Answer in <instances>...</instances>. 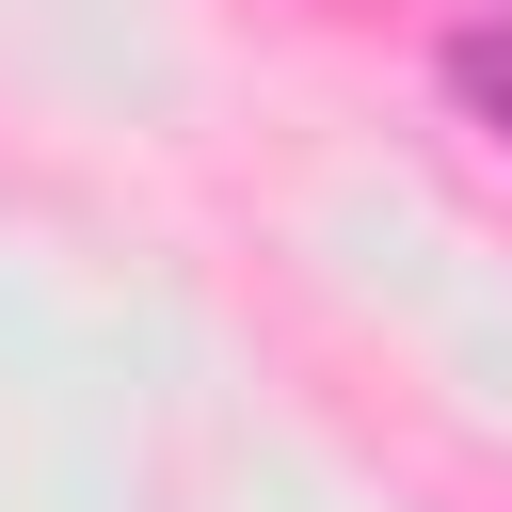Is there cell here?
I'll use <instances>...</instances> for the list:
<instances>
[{
    "mask_svg": "<svg viewBox=\"0 0 512 512\" xmlns=\"http://www.w3.org/2000/svg\"><path fill=\"white\" fill-rule=\"evenodd\" d=\"M448 80H464V96L512 128V32H464V48H448Z\"/></svg>",
    "mask_w": 512,
    "mask_h": 512,
    "instance_id": "1",
    "label": "cell"
}]
</instances>
